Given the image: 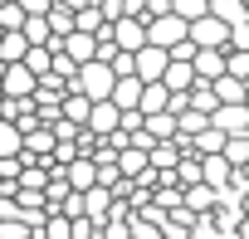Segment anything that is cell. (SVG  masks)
Wrapping results in <instances>:
<instances>
[{"label": "cell", "mask_w": 249, "mask_h": 239, "mask_svg": "<svg viewBox=\"0 0 249 239\" xmlns=\"http://www.w3.org/2000/svg\"><path fill=\"white\" fill-rule=\"evenodd\" d=\"M30 112H39L35 98H0V122H25Z\"/></svg>", "instance_id": "13"}, {"label": "cell", "mask_w": 249, "mask_h": 239, "mask_svg": "<svg viewBox=\"0 0 249 239\" xmlns=\"http://www.w3.org/2000/svg\"><path fill=\"white\" fill-rule=\"evenodd\" d=\"M142 98H147V83L132 73V78H117V93H112V102L122 107V112H137L142 107Z\"/></svg>", "instance_id": "10"}, {"label": "cell", "mask_w": 249, "mask_h": 239, "mask_svg": "<svg viewBox=\"0 0 249 239\" xmlns=\"http://www.w3.org/2000/svg\"><path fill=\"white\" fill-rule=\"evenodd\" d=\"M64 117H69V122H78V127H88L93 98H88V93H69V98H64Z\"/></svg>", "instance_id": "15"}, {"label": "cell", "mask_w": 249, "mask_h": 239, "mask_svg": "<svg viewBox=\"0 0 249 239\" xmlns=\"http://www.w3.org/2000/svg\"><path fill=\"white\" fill-rule=\"evenodd\" d=\"M191 39H196L200 49H230L234 25H225L220 15H205V20H196V25H191Z\"/></svg>", "instance_id": "2"}, {"label": "cell", "mask_w": 249, "mask_h": 239, "mask_svg": "<svg viewBox=\"0 0 249 239\" xmlns=\"http://www.w3.org/2000/svg\"><path fill=\"white\" fill-rule=\"evenodd\" d=\"M88 132H93V137H112V132H122V107H117L112 98H107V102H93Z\"/></svg>", "instance_id": "7"}, {"label": "cell", "mask_w": 249, "mask_h": 239, "mask_svg": "<svg viewBox=\"0 0 249 239\" xmlns=\"http://www.w3.org/2000/svg\"><path fill=\"white\" fill-rule=\"evenodd\" d=\"M69 93H88L93 102H107V98L117 93V68H112L107 59H93V64L78 68V78L69 83Z\"/></svg>", "instance_id": "1"}, {"label": "cell", "mask_w": 249, "mask_h": 239, "mask_svg": "<svg viewBox=\"0 0 249 239\" xmlns=\"http://www.w3.org/2000/svg\"><path fill=\"white\" fill-rule=\"evenodd\" d=\"M215 122H210V112H181V137H200V132H210Z\"/></svg>", "instance_id": "19"}, {"label": "cell", "mask_w": 249, "mask_h": 239, "mask_svg": "<svg viewBox=\"0 0 249 239\" xmlns=\"http://www.w3.org/2000/svg\"><path fill=\"white\" fill-rule=\"evenodd\" d=\"M186 210L215 215V210H220V190H215V186H191V190H186Z\"/></svg>", "instance_id": "12"}, {"label": "cell", "mask_w": 249, "mask_h": 239, "mask_svg": "<svg viewBox=\"0 0 249 239\" xmlns=\"http://www.w3.org/2000/svg\"><path fill=\"white\" fill-rule=\"evenodd\" d=\"M30 10L20 5V0H10V5H0V30H25Z\"/></svg>", "instance_id": "20"}, {"label": "cell", "mask_w": 249, "mask_h": 239, "mask_svg": "<svg viewBox=\"0 0 249 239\" xmlns=\"http://www.w3.org/2000/svg\"><path fill=\"white\" fill-rule=\"evenodd\" d=\"M64 176H69V186H73V190H83V195H88L93 186H103V176H98V161H93V156H78Z\"/></svg>", "instance_id": "9"}, {"label": "cell", "mask_w": 249, "mask_h": 239, "mask_svg": "<svg viewBox=\"0 0 249 239\" xmlns=\"http://www.w3.org/2000/svg\"><path fill=\"white\" fill-rule=\"evenodd\" d=\"M117 171L127 176V181H142V176L152 171V152H142V147H127V152L117 156Z\"/></svg>", "instance_id": "11"}, {"label": "cell", "mask_w": 249, "mask_h": 239, "mask_svg": "<svg viewBox=\"0 0 249 239\" xmlns=\"http://www.w3.org/2000/svg\"><path fill=\"white\" fill-rule=\"evenodd\" d=\"M230 49H249V20H244V25H234V39H230Z\"/></svg>", "instance_id": "24"}, {"label": "cell", "mask_w": 249, "mask_h": 239, "mask_svg": "<svg viewBox=\"0 0 249 239\" xmlns=\"http://www.w3.org/2000/svg\"><path fill=\"white\" fill-rule=\"evenodd\" d=\"M142 112H147V117H157V112H171V88H166V83H147Z\"/></svg>", "instance_id": "16"}, {"label": "cell", "mask_w": 249, "mask_h": 239, "mask_svg": "<svg viewBox=\"0 0 249 239\" xmlns=\"http://www.w3.org/2000/svg\"><path fill=\"white\" fill-rule=\"evenodd\" d=\"M215 93H220V102H249V78L225 73V78H215Z\"/></svg>", "instance_id": "14"}, {"label": "cell", "mask_w": 249, "mask_h": 239, "mask_svg": "<svg viewBox=\"0 0 249 239\" xmlns=\"http://www.w3.org/2000/svg\"><path fill=\"white\" fill-rule=\"evenodd\" d=\"M225 156L234 161V171H244V166H249V137H230V147H225Z\"/></svg>", "instance_id": "21"}, {"label": "cell", "mask_w": 249, "mask_h": 239, "mask_svg": "<svg viewBox=\"0 0 249 239\" xmlns=\"http://www.w3.org/2000/svg\"><path fill=\"white\" fill-rule=\"evenodd\" d=\"M30 34L25 30H0V64H25L30 59Z\"/></svg>", "instance_id": "8"}, {"label": "cell", "mask_w": 249, "mask_h": 239, "mask_svg": "<svg viewBox=\"0 0 249 239\" xmlns=\"http://www.w3.org/2000/svg\"><path fill=\"white\" fill-rule=\"evenodd\" d=\"M44 234H49V239H73V220H69V215H54V220L44 224Z\"/></svg>", "instance_id": "22"}, {"label": "cell", "mask_w": 249, "mask_h": 239, "mask_svg": "<svg viewBox=\"0 0 249 239\" xmlns=\"http://www.w3.org/2000/svg\"><path fill=\"white\" fill-rule=\"evenodd\" d=\"M176 15L181 20H205V15H215V0H176Z\"/></svg>", "instance_id": "18"}, {"label": "cell", "mask_w": 249, "mask_h": 239, "mask_svg": "<svg viewBox=\"0 0 249 239\" xmlns=\"http://www.w3.org/2000/svg\"><path fill=\"white\" fill-rule=\"evenodd\" d=\"M0 156H25V132H20V122H0Z\"/></svg>", "instance_id": "17"}, {"label": "cell", "mask_w": 249, "mask_h": 239, "mask_svg": "<svg viewBox=\"0 0 249 239\" xmlns=\"http://www.w3.org/2000/svg\"><path fill=\"white\" fill-rule=\"evenodd\" d=\"M166 68H171V49H161V44L137 49V78H142V83H161Z\"/></svg>", "instance_id": "5"}, {"label": "cell", "mask_w": 249, "mask_h": 239, "mask_svg": "<svg viewBox=\"0 0 249 239\" xmlns=\"http://www.w3.org/2000/svg\"><path fill=\"white\" fill-rule=\"evenodd\" d=\"M147 30H152V44H161V49H176V44L191 39V20H181V15H161Z\"/></svg>", "instance_id": "4"}, {"label": "cell", "mask_w": 249, "mask_h": 239, "mask_svg": "<svg viewBox=\"0 0 249 239\" xmlns=\"http://www.w3.org/2000/svg\"><path fill=\"white\" fill-rule=\"evenodd\" d=\"M20 5H25V10H30V15H49V10H54V5H59V0H20Z\"/></svg>", "instance_id": "23"}, {"label": "cell", "mask_w": 249, "mask_h": 239, "mask_svg": "<svg viewBox=\"0 0 249 239\" xmlns=\"http://www.w3.org/2000/svg\"><path fill=\"white\" fill-rule=\"evenodd\" d=\"M39 88V73L30 64H5V73H0V93L5 98H35Z\"/></svg>", "instance_id": "3"}, {"label": "cell", "mask_w": 249, "mask_h": 239, "mask_svg": "<svg viewBox=\"0 0 249 239\" xmlns=\"http://www.w3.org/2000/svg\"><path fill=\"white\" fill-rule=\"evenodd\" d=\"M210 122H215L225 137H249V102H225Z\"/></svg>", "instance_id": "6"}]
</instances>
